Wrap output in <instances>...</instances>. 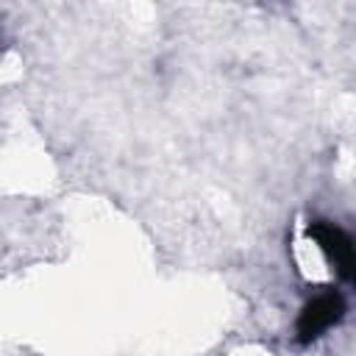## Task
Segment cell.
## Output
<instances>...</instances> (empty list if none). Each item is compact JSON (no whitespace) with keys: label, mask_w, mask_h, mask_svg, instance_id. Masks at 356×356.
<instances>
[{"label":"cell","mask_w":356,"mask_h":356,"mask_svg":"<svg viewBox=\"0 0 356 356\" xmlns=\"http://www.w3.org/2000/svg\"><path fill=\"white\" fill-rule=\"evenodd\" d=\"M345 314V298L342 292L337 289H325L320 295H314L298 314V325H295V334H298V342L309 345L314 339H320L331 325H337Z\"/></svg>","instance_id":"1"},{"label":"cell","mask_w":356,"mask_h":356,"mask_svg":"<svg viewBox=\"0 0 356 356\" xmlns=\"http://www.w3.org/2000/svg\"><path fill=\"white\" fill-rule=\"evenodd\" d=\"M306 236L317 242V248L334 264V270H337V275L342 281H350L353 278V267H356L353 242H350V236L339 225H334L328 220H314V222H309Z\"/></svg>","instance_id":"2"}]
</instances>
